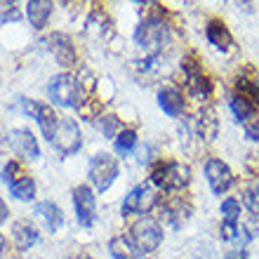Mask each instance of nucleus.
Instances as JSON below:
<instances>
[{
	"mask_svg": "<svg viewBox=\"0 0 259 259\" xmlns=\"http://www.w3.org/2000/svg\"><path fill=\"white\" fill-rule=\"evenodd\" d=\"M191 182V170L186 163L167 160V163H156L151 170V184L160 186L165 191H182Z\"/></svg>",
	"mask_w": 259,
	"mask_h": 259,
	"instance_id": "f257e3e1",
	"label": "nucleus"
},
{
	"mask_svg": "<svg viewBox=\"0 0 259 259\" xmlns=\"http://www.w3.org/2000/svg\"><path fill=\"white\" fill-rule=\"evenodd\" d=\"M82 137H80V127L75 120L71 118H59V127H57L55 137H52V146L64 156H71L80 149Z\"/></svg>",
	"mask_w": 259,
	"mask_h": 259,
	"instance_id": "0eeeda50",
	"label": "nucleus"
},
{
	"mask_svg": "<svg viewBox=\"0 0 259 259\" xmlns=\"http://www.w3.org/2000/svg\"><path fill=\"white\" fill-rule=\"evenodd\" d=\"M158 104H160V109H163V113H167V116L177 118L184 113V99H182V92L175 88H163L160 92H158Z\"/></svg>",
	"mask_w": 259,
	"mask_h": 259,
	"instance_id": "2eb2a0df",
	"label": "nucleus"
},
{
	"mask_svg": "<svg viewBox=\"0 0 259 259\" xmlns=\"http://www.w3.org/2000/svg\"><path fill=\"white\" fill-rule=\"evenodd\" d=\"M222 238L224 240H236L238 238V222H222Z\"/></svg>",
	"mask_w": 259,
	"mask_h": 259,
	"instance_id": "7c9ffc66",
	"label": "nucleus"
},
{
	"mask_svg": "<svg viewBox=\"0 0 259 259\" xmlns=\"http://www.w3.org/2000/svg\"><path fill=\"white\" fill-rule=\"evenodd\" d=\"M243 127H245V137L250 139V142H259V116L250 118Z\"/></svg>",
	"mask_w": 259,
	"mask_h": 259,
	"instance_id": "2f4dec72",
	"label": "nucleus"
},
{
	"mask_svg": "<svg viewBox=\"0 0 259 259\" xmlns=\"http://www.w3.org/2000/svg\"><path fill=\"white\" fill-rule=\"evenodd\" d=\"M5 236H3V233H0V257H3V252H5Z\"/></svg>",
	"mask_w": 259,
	"mask_h": 259,
	"instance_id": "e433bc0d",
	"label": "nucleus"
},
{
	"mask_svg": "<svg viewBox=\"0 0 259 259\" xmlns=\"http://www.w3.org/2000/svg\"><path fill=\"white\" fill-rule=\"evenodd\" d=\"M236 92H238V97H243L245 102H250L257 109L259 106V85L252 80H247V78H240V80H236Z\"/></svg>",
	"mask_w": 259,
	"mask_h": 259,
	"instance_id": "b1692460",
	"label": "nucleus"
},
{
	"mask_svg": "<svg viewBox=\"0 0 259 259\" xmlns=\"http://www.w3.org/2000/svg\"><path fill=\"white\" fill-rule=\"evenodd\" d=\"M80 116H88V118H95L99 113V104H85V106H78Z\"/></svg>",
	"mask_w": 259,
	"mask_h": 259,
	"instance_id": "473e14b6",
	"label": "nucleus"
},
{
	"mask_svg": "<svg viewBox=\"0 0 259 259\" xmlns=\"http://www.w3.org/2000/svg\"><path fill=\"white\" fill-rule=\"evenodd\" d=\"M7 214H10V210H7V205L3 203V198H0V224L7 222Z\"/></svg>",
	"mask_w": 259,
	"mask_h": 259,
	"instance_id": "c9c22d12",
	"label": "nucleus"
},
{
	"mask_svg": "<svg viewBox=\"0 0 259 259\" xmlns=\"http://www.w3.org/2000/svg\"><path fill=\"white\" fill-rule=\"evenodd\" d=\"M130 233H132V245L139 252H153L163 243V229L158 226L156 219H151V217L137 219Z\"/></svg>",
	"mask_w": 259,
	"mask_h": 259,
	"instance_id": "7ed1b4c3",
	"label": "nucleus"
},
{
	"mask_svg": "<svg viewBox=\"0 0 259 259\" xmlns=\"http://www.w3.org/2000/svg\"><path fill=\"white\" fill-rule=\"evenodd\" d=\"M10 191H12L14 198H19V200H31L35 193V184L28 175H24V177H19L17 182L10 184Z\"/></svg>",
	"mask_w": 259,
	"mask_h": 259,
	"instance_id": "5701e85b",
	"label": "nucleus"
},
{
	"mask_svg": "<svg viewBox=\"0 0 259 259\" xmlns=\"http://www.w3.org/2000/svg\"><path fill=\"white\" fill-rule=\"evenodd\" d=\"M26 14L31 19V26L40 31V28H45L50 14H52V3H48V0H31L26 5Z\"/></svg>",
	"mask_w": 259,
	"mask_h": 259,
	"instance_id": "aec40b11",
	"label": "nucleus"
},
{
	"mask_svg": "<svg viewBox=\"0 0 259 259\" xmlns=\"http://www.w3.org/2000/svg\"><path fill=\"white\" fill-rule=\"evenodd\" d=\"M189 212H191V205L186 203L184 198H175V200H170V203H165L163 207H160V219H165L170 226H182V222H184L186 217H189Z\"/></svg>",
	"mask_w": 259,
	"mask_h": 259,
	"instance_id": "4468645a",
	"label": "nucleus"
},
{
	"mask_svg": "<svg viewBox=\"0 0 259 259\" xmlns=\"http://www.w3.org/2000/svg\"><path fill=\"white\" fill-rule=\"evenodd\" d=\"M229 104H231V111H233V116H236V120H238V123H243V125H245L250 118L257 116V109H254L250 102H245L243 97H238V95L233 97Z\"/></svg>",
	"mask_w": 259,
	"mask_h": 259,
	"instance_id": "4be33fe9",
	"label": "nucleus"
},
{
	"mask_svg": "<svg viewBox=\"0 0 259 259\" xmlns=\"http://www.w3.org/2000/svg\"><path fill=\"white\" fill-rule=\"evenodd\" d=\"M118 127H120V120H118L116 116H102L99 118V130H102V135L106 137V139H113L118 132Z\"/></svg>",
	"mask_w": 259,
	"mask_h": 259,
	"instance_id": "bb28decb",
	"label": "nucleus"
},
{
	"mask_svg": "<svg viewBox=\"0 0 259 259\" xmlns=\"http://www.w3.org/2000/svg\"><path fill=\"white\" fill-rule=\"evenodd\" d=\"M118 177V160L111 153H97L90 163V182L97 186V191H106Z\"/></svg>",
	"mask_w": 259,
	"mask_h": 259,
	"instance_id": "20e7f679",
	"label": "nucleus"
},
{
	"mask_svg": "<svg viewBox=\"0 0 259 259\" xmlns=\"http://www.w3.org/2000/svg\"><path fill=\"white\" fill-rule=\"evenodd\" d=\"M182 71L186 75V90H189V95L198 102H205L207 97L212 95V82L207 80V75L203 73V68L200 64L193 59V57H186L184 62H182Z\"/></svg>",
	"mask_w": 259,
	"mask_h": 259,
	"instance_id": "39448f33",
	"label": "nucleus"
},
{
	"mask_svg": "<svg viewBox=\"0 0 259 259\" xmlns=\"http://www.w3.org/2000/svg\"><path fill=\"white\" fill-rule=\"evenodd\" d=\"M50 99L59 106H75L78 104V95H80V85L75 80L73 75L68 73H59L55 75L48 85Z\"/></svg>",
	"mask_w": 259,
	"mask_h": 259,
	"instance_id": "423d86ee",
	"label": "nucleus"
},
{
	"mask_svg": "<svg viewBox=\"0 0 259 259\" xmlns=\"http://www.w3.org/2000/svg\"><path fill=\"white\" fill-rule=\"evenodd\" d=\"M7 146H10V135H7L5 127L0 125V153H5Z\"/></svg>",
	"mask_w": 259,
	"mask_h": 259,
	"instance_id": "72a5a7b5",
	"label": "nucleus"
},
{
	"mask_svg": "<svg viewBox=\"0 0 259 259\" xmlns=\"http://www.w3.org/2000/svg\"><path fill=\"white\" fill-rule=\"evenodd\" d=\"M35 214L42 219V224L50 229V233L59 231V226L64 224L62 210H59L55 203H50V200H45V203H38V205H35Z\"/></svg>",
	"mask_w": 259,
	"mask_h": 259,
	"instance_id": "a211bd4d",
	"label": "nucleus"
},
{
	"mask_svg": "<svg viewBox=\"0 0 259 259\" xmlns=\"http://www.w3.org/2000/svg\"><path fill=\"white\" fill-rule=\"evenodd\" d=\"M35 120H38V125H40L42 135H45V139L48 142H52V137H55L57 127H59V118H57L55 109L50 106V104H42L38 102V106H35Z\"/></svg>",
	"mask_w": 259,
	"mask_h": 259,
	"instance_id": "dca6fc26",
	"label": "nucleus"
},
{
	"mask_svg": "<svg viewBox=\"0 0 259 259\" xmlns=\"http://www.w3.org/2000/svg\"><path fill=\"white\" fill-rule=\"evenodd\" d=\"M207 40H210V45H214L217 50H231L233 48V35L229 33V28L222 24V21H210L207 24Z\"/></svg>",
	"mask_w": 259,
	"mask_h": 259,
	"instance_id": "6ab92c4d",
	"label": "nucleus"
},
{
	"mask_svg": "<svg viewBox=\"0 0 259 259\" xmlns=\"http://www.w3.org/2000/svg\"><path fill=\"white\" fill-rule=\"evenodd\" d=\"M48 48L50 52L55 55L57 64L59 66H66L71 68L75 64V48H73V42H71V38L64 33H52L48 38Z\"/></svg>",
	"mask_w": 259,
	"mask_h": 259,
	"instance_id": "9b49d317",
	"label": "nucleus"
},
{
	"mask_svg": "<svg viewBox=\"0 0 259 259\" xmlns=\"http://www.w3.org/2000/svg\"><path fill=\"white\" fill-rule=\"evenodd\" d=\"M224 259H247V252L245 250H231L224 254Z\"/></svg>",
	"mask_w": 259,
	"mask_h": 259,
	"instance_id": "f704fd0d",
	"label": "nucleus"
},
{
	"mask_svg": "<svg viewBox=\"0 0 259 259\" xmlns=\"http://www.w3.org/2000/svg\"><path fill=\"white\" fill-rule=\"evenodd\" d=\"M19 177H24V172H21L19 163H17V160H10V163L5 165V170H3V179H5L7 186H10L12 182H17Z\"/></svg>",
	"mask_w": 259,
	"mask_h": 259,
	"instance_id": "c85d7f7f",
	"label": "nucleus"
},
{
	"mask_svg": "<svg viewBox=\"0 0 259 259\" xmlns=\"http://www.w3.org/2000/svg\"><path fill=\"white\" fill-rule=\"evenodd\" d=\"M109 252L113 259H139V250L132 245V240H127L125 236H116L109 243Z\"/></svg>",
	"mask_w": 259,
	"mask_h": 259,
	"instance_id": "412c9836",
	"label": "nucleus"
},
{
	"mask_svg": "<svg viewBox=\"0 0 259 259\" xmlns=\"http://www.w3.org/2000/svg\"><path fill=\"white\" fill-rule=\"evenodd\" d=\"M12 19H19V12H17L14 3H0V24L12 21Z\"/></svg>",
	"mask_w": 259,
	"mask_h": 259,
	"instance_id": "c756f323",
	"label": "nucleus"
},
{
	"mask_svg": "<svg viewBox=\"0 0 259 259\" xmlns=\"http://www.w3.org/2000/svg\"><path fill=\"white\" fill-rule=\"evenodd\" d=\"M73 205H75V214H78V222L82 226H92L95 222V210H97V203H95V193L90 186H78L73 189Z\"/></svg>",
	"mask_w": 259,
	"mask_h": 259,
	"instance_id": "9d476101",
	"label": "nucleus"
},
{
	"mask_svg": "<svg viewBox=\"0 0 259 259\" xmlns=\"http://www.w3.org/2000/svg\"><path fill=\"white\" fill-rule=\"evenodd\" d=\"M135 146H137V132L135 130H123L116 139V153L118 156H127Z\"/></svg>",
	"mask_w": 259,
	"mask_h": 259,
	"instance_id": "393cba45",
	"label": "nucleus"
},
{
	"mask_svg": "<svg viewBox=\"0 0 259 259\" xmlns=\"http://www.w3.org/2000/svg\"><path fill=\"white\" fill-rule=\"evenodd\" d=\"M12 236H14V243L19 250H28L31 245L38 243V231H35V226L26 219H19V222H14L12 224Z\"/></svg>",
	"mask_w": 259,
	"mask_h": 259,
	"instance_id": "f3484780",
	"label": "nucleus"
},
{
	"mask_svg": "<svg viewBox=\"0 0 259 259\" xmlns=\"http://www.w3.org/2000/svg\"><path fill=\"white\" fill-rule=\"evenodd\" d=\"M243 200H245L247 210L257 217V214H259V182H252V184L247 186L245 193H243Z\"/></svg>",
	"mask_w": 259,
	"mask_h": 259,
	"instance_id": "a878e982",
	"label": "nucleus"
},
{
	"mask_svg": "<svg viewBox=\"0 0 259 259\" xmlns=\"http://www.w3.org/2000/svg\"><path fill=\"white\" fill-rule=\"evenodd\" d=\"M222 214H224V222H238L240 203L236 198H226L224 203H222Z\"/></svg>",
	"mask_w": 259,
	"mask_h": 259,
	"instance_id": "cd10ccee",
	"label": "nucleus"
},
{
	"mask_svg": "<svg viewBox=\"0 0 259 259\" xmlns=\"http://www.w3.org/2000/svg\"><path fill=\"white\" fill-rule=\"evenodd\" d=\"M158 203V193L151 184H139L125 196L123 214H146Z\"/></svg>",
	"mask_w": 259,
	"mask_h": 259,
	"instance_id": "1a4fd4ad",
	"label": "nucleus"
},
{
	"mask_svg": "<svg viewBox=\"0 0 259 259\" xmlns=\"http://www.w3.org/2000/svg\"><path fill=\"white\" fill-rule=\"evenodd\" d=\"M205 179H207V184H210L214 196H222V193H226L236 184V177H233L231 167L224 160H219V158H210L205 163Z\"/></svg>",
	"mask_w": 259,
	"mask_h": 259,
	"instance_id": "6e6552de",
	"label": "nucleus"
},
{
	"mask_svg": "<svg viewBox=\"0 0 259 259\" xmlns=\"http://www.w3.org/2000/svg\"><path fill=\"white\" fill-rule=\"evenodd\" d=\"M78 259H92V257H88V254H82V257H78Z\"/></svg>",
	"mask_w": 259,
	"mask_h": 259,
	"instance_id": "4c0bfd02",
	"label": "nucleus"
},
{
	"mask_svg": "<svg viewBox=\"0 0 259 259\" xmlns=\"http://www.w3.org/2000/svg\"><path fill=\"white\" fill-rule=\"evenodd\" d=\"M196 127H198V135L200 139L205 142H214L219 135V118H217V111L212 106H203L200 113L196 118Z\"/></svg>",
	"mask_w": 259,
	"mask_h": 259,
	"instance_id": "ddd939ff",
	"label": "nucleus"
},
{
	"mask_svg": "<svg viewBox=\"0 0 259 259\" xmlns=\"http://www.w3.org/2000/svg\"><path fill=\"white\" fill-rule=\"evenodd\" d=\"M10 146H12L21 158H28V160H33V158L40 156L38 142H35V137L31 130H12V135H10Z\"/></svg>",
	"mask_w": 259,
	"mask_h": 259,
	"instance_id": "f8f14e48",
	"label": "nucleus"
},
{
	"mask_svg": "<svg viewBox=\"0 0 259 259\" xmlns=\"http://www.w3.org/2000/svg\"><path fill=\"white\" fill-rule=\"evenodd\" d=\"M167 38H170V31H167V24H165L160 17H149L146 21H142V24L137 26V33H135L137 45L146 50L151 57H156L158 52L163 50Z\"/></svg>",
	"mask_w": 259,
	"mask_h": 259,
	"instance_id": "f03ea898",
	"label": "nucleus"
}]
</instances>
